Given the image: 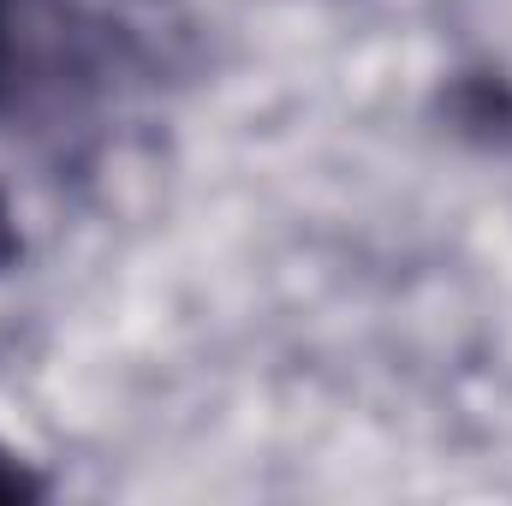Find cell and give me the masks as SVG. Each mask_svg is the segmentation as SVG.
Instances as JSON below:
<instances>
[{
  "mask_svg": "<svg viewBox=\"0 0 512 506\" xmlns=\"http://www.w3.org/2000/svg\"><path fill=\"white\" fill-rule=\"evenodd\" d=\"M42 495H48V477L0 441V506H24V501H42Z\"/></svg>",
  "mask_w": 512,
  "mask_h": 506,
  "instance_id": "1",
  "label": "cell"
},
{
  "mask_svg": "<svg viewBox=\"0 0 512 506\" xmlns=\"http://www.w3.org/2000/svg\"><path fill=\"white\" fill-rule=\"evenodd\" d=\"M18 24H24V0H0V102L12 96V84H18V60H24V48H18Z\"/></svg>",
  "mask_w": 512,
  "mask_h": 506,
  "instance_id": "2",
  "label": "cell"
},
{
  "mask_svg": "<svg viewBox=\"0 0 512 506\" xmlns=\"http://www.w3.org/2000/svg\"><path fill=\"white\" fill-rule=\"evenodd\" d=\"M18 256H24V233H18V221H12V203L0 197V274H6Z\"/></svg>",
  "mask_w": 512,
  "mask_h": 506,
  "instance_id": "3",
  "label": "cell"
}]
</instances>
